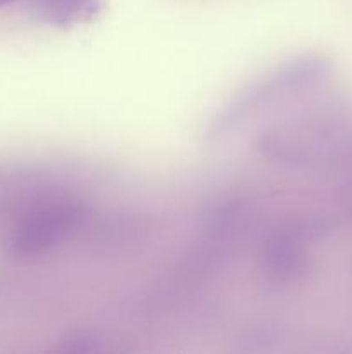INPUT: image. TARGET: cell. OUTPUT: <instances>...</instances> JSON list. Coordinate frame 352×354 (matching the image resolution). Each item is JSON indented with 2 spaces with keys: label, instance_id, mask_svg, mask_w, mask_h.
I'll use <instances>...</instances> for the list:
<instances>
[{
  "label": "cell",
  "instance_id": "cell-2",
  "mask_svg": "<svg viewBox=\"0 0 352 354\" xmlns=\"http://www.w3.org/2000/svg\"><path fill=\"white\" fill-rule=\"evenodd\" d=\"M45 16L55 24H75L90 21L102 9V0H47Z\"/></svg>",
  "mask_w": 352,
  "mask_h": 354
},
{
  "label": "cell",
  "instance_id": "cell-1",
  "mask_svg": "<svg viewBox=\"0 0 352 354\" xmlns=\"http://www.w3.org/2000/svg\"><path fill=\"white\" fill-rule=\"evenodd\" d=\"M76 221L69 211H45L24 221L9 239V252L16 258L41 254L62 241Z\"/></svg>",
  "mask_w": 352,
  "mask_h": 354
},
{
  "label": "cell",
  "instance_id": "cell-3",
  "mask_svg": "<svg viewBox=\"0 0 352 354\" xmlns=\"http://www.w3.org/2000/svg\"><path fill=\"white\" fill-rule=\"evenodd\" d=\"M12 2H16V0H0V7L7 6V3H12Z\"/></svg>",
  "mask_w": 352,
  "mask_h": 354
}]
</instances>
